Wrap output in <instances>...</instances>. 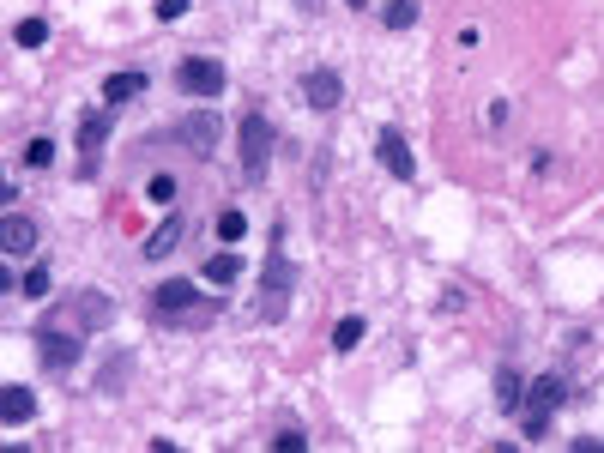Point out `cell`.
I'll return each mask as SVG.
<instances>
[{
  "instance_id": "25",
  "label": "cell",
  "mask_w": 604,
  "mask_h": 453,
  "mask_svg": "<svg viewBox=\"0 0 604 453\" xmlns=\"http://www.w3.org/2000/svg\"><path fill=\"white\" fill-rule=\"evenodd\" d=\"M520 429H526V441H544V435H550V411H538V405H520Z\"/></svg>"
},
{
  "instance_id": "1",
  "label": "cell",
  "mask_w": 604,
  "mask_h": 453,
  "mask_svg": "<svg viewBox=\"0 0 604 453\" xmlns=\"http://www.w3.org/2000/svg\"><path fill=\"white\" fill-rule=\"evenodd\" d=\"M302 272L284 248V218L272 224V242H266V266H260V321H284L290 315V296H296Z\"/></svg>"
},
{
  "instance_id": "10",
  "label": "cell",
  "mask_w": 604,
  "mask_h": 453,
  "mask_svg": "<svg viewBox=\"0 0 604 453\" xmlns=\"http://www.w3.org/2000/svg\"><path fill=\"white\" fill-rule=\"evenodd\" d=\"M151 309H158V315H188V309H206V296H200L194 278H170V284L151 290Z\"/></svg>"
},
{
  "instance_id": "22",
  "label": "cell",
  "mask_w": 604,
  "mask_h": 453,
  "mask_svg": "<svg viewBox=\"0 0 604 453\" xmlns=\"http://www.w3.org/2000/svg\"><path fill=\"white\" fill-rule=\"evenodd\" d=\"M127 369H133V357H127V351H121V357H109V363H103V375H97V393H121Z\"/></svg>"
},
{
  "instance_id": "16",
  "label": "cell",
  "mask_w": 604,
  "mask_h": 453,
  "mask_svg": "<svg viewBox=\"0 0 604 453\" xmlns=\"http://www.w3.org/2000/svg\"><path fill=\"white\" fill-rule=\"evenodd\" d=\"M200 272H206V284H236V278H242V254H236V248H224V254H212Z\"/></svg>"
},
{
  "instance_id": "12",
  "label": "cell",
  "mask_w": 604,
  "mask_h": 453,
  "mask_svg": "<svg viewBox=\"0 0 604 453\" xmlns=\"http://www.w3.org/2000/svg\"><path fill=\"white\" fill-rule=\"evenodd\" d=\"M526 405H538V411H556V405H568V381L550 369V375H538V381H526Z\"/></svg>"
},
{
  "instance_id": "20",
  "label": "cell",
  "mask_w": 604,
  "mask_h": 453,
  "mask_svg": "<svg viewBox=\"0 0 604 453\" xmlns=\"http://www.w3.org/2000/svg\"><path fill=\"white\" fill-rule=\"evenodd\" d=\"M13 43H19V49H43V43H49V19H19V25H13Z\"/></svg>"
},
{
  "instance_id": "29",
  "label": "cell",
  "mask_w": 604,
  "mask_h": 453,
  "mask_svg": "<svg viewBox=\"0 0 604 453\" xmlns=\"http://www.w3.org/2000/svg\"><path fill=\"white\" fill-rule=\"evenodd\" d=\"M574 453H604V441L598 435H574Z\"/></svg>"
},
{
  "instance_id": "14",
  "label": "cell",
  "mask_w": 604,
  "mask_h": 453,
  "mask_svg": "<svg viewBox=\"0 0 604 453\" xmlns=\"http://www.w3.org/2000/svg\"><path fill=\"white\" fill-rule=\"evenodd\" d=\"M170 248H182V218H176V212L145 236V248H139V254H145V260H170Z\"/></svg>"
},
{
  "instance_id": "3",
  "label": "cell",
  "mask_w": 604,
  "mask_h": 453,
  "mask_svg": "<svg viewBox=\"0 0 604 453\" xmlns=\"http://www.w3.org/2000/svg\"><path fill=\"white\" fill-rule=\"evenodd\" d=\"M31 339H37V363H43L49 375H67V369H73V363L85 357V333H79V327L67 333L61 321H43V327H37Z\"/></svg>"
},
{
  "instance_id": "31",
  "label": "cell",
  "mask_w": 604,
  "mask_h": 453,
  "mask_svg": "<svg viewBox=\"0 0 604 453\" xmlns=\"http://www.w3.org/2000/svg\"><path fill=\"white\" fill-rule=\"evenodd\" d=\"M345 7H351V13H363V7H369V0H345Z\"/></svg>"
},
{
  "instance_id": "26",
  "label": "cell",
  "mask_w": 604,
  "mask_h": 453,
  "mask_svg": "<svg viewBox=\"0 0 604 453\" xmlns=\"http://www.w3.org/2000/svg\"><path fill=\"white\" fill-rule=\"evenodd\" d=\"M218 236H224V242H242V236H248V218H242L236 206H224V212H218Z\"/></svg>"
},
{
  "instance_id": "11",
  "label": "cell",
  "mask_w": 604,
  "mask_h": 453,
  "mask_svg": "<svg viewBox=\"0 0 604 453\" xmlns=\"http://www.w3.org/2000/svg\"><path fill=\"white\" fill-rule=\"evenodd\" d=\"M0 248H7V260H31V254H37V224L19 218V212L7 206V224H0Z\"/></svg>"
},
{
  "instance_id": "19",
  "label": "cell",
  "mask_w": 604,
  "mask_h": 453,
  "mask_svg": "<svg viewBox=\"0 0 604 453\" xmlns=\"http://www.w3.org/2000/svg\"><path fill=\"white\" fill-rule=\"evenodd\" d=\"M363 333H369V327H363V315H345V321L333 327V351H339V357H351V351L363 345Z\"/></svg>"
},
{
  "instance_id": "21",
  "label": "cell",
  "mask_w": 604,
  "mask_h": 453,
  "mask_svg": "<svg viewBox=\"0 0 604 453\" xmlns=\"http://www.w3.org/2000/svg\"><path fill=\"white\" fill-rule=\"evenodd\" d=\"M55 290V278H49V266H25V278H19V296H31V302H43Z\"/></svg>"
},
{
  "instance_id": "2",
  "label": "cell",
  "mask_w": 604,
  "mask_h": 453,
  "mask_svg": "<svg viewBox=\"0 0 604 453\" xmlns=\"http://www.w3.org/2000/svg\"><path fill=\"white\" fill-rule=\"evenodd\" d=\"M272 145H278L272 121H266L260 109H248V115L236 121V158H242V176H248V182H260V176H266V164H272Z\"/></svg>"
},
{
  "instance_id": "4",
  "label": "cell",
  "mask_w": 604,
  "mask_h": 453,
  "mask_svg": "<svg viewBox=\"0 0 604 453\" xmlns=\"http://www.w3.org/2000/svg\"><path fill=\"white\" fill-rule=\"evenodd\" d=\"M176 145H188V158H218V139H224V121L212 109H188L176 127H170Z\"/></svg>"
},
{
  "instance_id": "28",
  "label": "cell",
  "mask_w": 604,
  "mask_h": 453,
  "mask_svg": "<svg viewBox=\"0 0 604 453\" xmlns=\"http://www.w3.org/2000/svg\"><path fill=\"white\" fill-rule=\"evenodd\" d=\"M151 13H158V19L170 25V19H182V13H188V0H158V7H151Z\"/></svg>"
},
{
  "instance_id": "17",
  "label": "cell",
  "mask_w": 604,
  "mask_h": 453,
  "mask_svg": "<svg viewBox=\"0 0 604 453\" xmlns=\"http://www.w3.org/2000/svg\"><path fill=\"white\" fill-rule=\"evenodd\" d=\"M496 405H502V411H520V405H526V381H520V369H496Z\"/></svg>"
},
{
  "instance_id": "30",
  "label": "cell",
  "mask_w": 604,
  "mask_h": 453,
  "mask_svg": "<svg viewBox=\"0 0 604 453\" xmlns=\"http://www.w3.org/2000/svg\"><path fill=\"white\" fill-rule=\"evenodd\" d=\"M290 7H296V13H321V7H327V0H290Z\"/></svg>"
},
{
  "instance_id": "7",
  "label": "cell",
  "mask_w": 604,
  "mask_h": 453,
  "mask_svg": "<svg viewBox=\"0 0 604 453\" xmlns=\"http://www.w3.org/2000/svg\"><path fill=\"white\" fill-rule=\"evenodd\" d=\"M375 158H381V170H387L393 182H417V158H411V145H405L399 127H381V133H375Z\"/></svg>"
},
{
  "instance_id": "24",
  "label": "cell",
  "mask_w": 604,
  "mask_h": 453,
  "mask_svg": "<svg viewBox=\"0 0 604 453\" xmlns=\"http://www.w3.org/2000/svg\"><path fill=\"white\" fill-rule=\"evenodd\" d=\"M25 164H31V170H49V164H55V139H49V133L25 139Z\"/></svg>"
},
{
  "instance_id": "18",
  "label": "cell",
  "mask_w": 604,
  "mask_h": 453,
  "mask_svg": "<svg viewBox=\"0 0 604 453\" xmlns=\"http://www.w3.org/2000/svg\"><path fill=\"white\" fill-rule=\"evenodd\" d=\"M417 19H423L417 0H387V7H381V25H387V31H411Z\"/></svg>"
},
{
  "instance_id": "23",
  "label": "cell",
  "mask_w": 604,
  "mask_h": 453,
  "mask_svg": "<svg viewBox=\"0 0 604 453\" xmlns=\"http://www.w3.org/2000/svg\"><path fill=\"white\" fill-rule=\"evenodd\" d=\"M176 194H182L176 176H151V182H145V200H151V206H164V212L176 206Z\"/></svg>"
},
{
  "instance_id": "27",
  "label": "cell",
  "mask_w": 604,
  "mask_h": 453,
  "mask_svg": "<svg viewBox=\"0 0 604 453\" xmlns=\"http://www.w3.org/2000/svg\"><path fill=\"white\" fill-rule=\"evenodd\" d=\"M272 447H278V453H302V447H309V435H296V429H284V435H272Z\"/></svg>"
},
{
  "instance_id": "8",
  "label": "cell",
  "mask_w": 604,
  "mask_h": 453,
  "mask_svg": "<svg viewBox=\"0 0 604 453\" xmlns=\"http://www.w3.org/2000/svg\"><path fill=\"white\" fill-rule=\"evenodd\" d=\"M67 321H73L79 333H103V327L115 321V302H109L103 290H73V302H67Z\"/></svg>"
},
{
  "instance_id": "6",
  "label": "cell",
  "mask_w": 604,
  "mask_h": 453,
  "mask_svg": "<svg viewBox=\"0 0 604 453\" xmlns=\"http://www.w3.org/2000/svg\"><path fill=\"white\" fill-rule=\"evenodd\" d=\"M296 97L309 103V109H321V115H327V109H339V103H345V79H339L333 67H309V73L296 79Z\"/></svg>"
},
{
  "instance_id": "15",
  "label": "cell",
  "mask_w": 604,
  "mask_h": 453,
  "mask_svg": "<svg viewBox=\"0 0 604 453\" xmlns=\"http://www.w3.org/2000/svg\"><path fill=\"white\" fill-rule=\"evenodd\" d=\"M0 411H7V423H13V429H19V423H31V417H37V393H31V387H19V381H13V387H7V393H0Z\"/></svg>"
},
{
  "instance_id": "13",
  "label": "cell",
  "mask_w": 604,
  "mask_h": 453,
  "mask_svg": "<svg viewBox=\"0 0 604 453\" xmlns=\"http://www.w3.org/2000/svg\"><path fill=\"white\" fill-rule=\"evenodd\" d=\"M145 85H151L145 73H109V79H103V109H121V103H133Z\"/></svg>"
},
{
  "instance_id": "5",
  "label": "cell",
  "mask_w": 604,
  "mask_h": 453,
  "mask_svg": "<svg viewBox=\"0 0 604 453\" xmlns=\"http://www.w3.org/2000/svg\"><path fill=\"white\" fill-rule=\"evenodd\" d=\"M176 91L182 97H224V67L212 55H182L176 61Z\"/></svg>"
},
{
  "instance_id": "9",
  "label": "cell",
  "mask_w": 604,
  "mask_h": 453,
  "mask_svg": "<svg viewBox=\"0 0 604 453\" xmlns=\"http://www.w3.org/2000/svg\"><path fill=\"white\" fill-rule=\"evenodd\" d=\"M103 145H109V109H85V115H79V151H85L79 176H97V158H103Z\"/></svg>"
}]
</instances>
